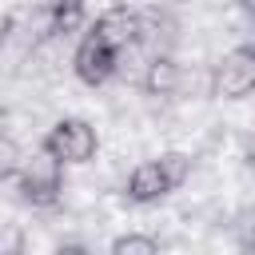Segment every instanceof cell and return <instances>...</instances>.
Returning a JSON list of instances; mask_svg holds the SVG:
<instances>
[{
    "mask_svg": "<svg viewBox=\"0 0 255 255\" xmlns=\"http://www.w3.org/2000/svg\"><path fill=\"white\" fill-rule=\"evenodd\" d=\"M195 159L187 151H163L155 159H143L128 171V183H124V199L135 203V207H151L159 199H167L171 191H179L191 175Z\"/></svg>",
    "mask_w": 255,
    "mask_h": 255,
    "instance_id": "obj_1",
    "label": "cell"
},
{
    "mask_svg": "<svg viewBox=\"0 0 255 255\" xmlns=\"http://www.w3.org/2000/svg\"><path fill=\"white\" fill-rule=\"evenodd\" d=\"M20 163H24L20 147H16V143H12L8 135H0V183H4V179H16Z\"/></svg>",
    "mask_w": 255,
    "mask_h": 255,
    "instance_id": "obj_10",
    "label": "cell"
},
{
    "mask_svg": "<svg viewBox=\"0 0 255 255\" xmlns=\"http://www.w3.org/2000/svg\"><path fill=\"white\" fill-rule=\"evenodd\" d=\"M243 159H247V167L255 171V131L247 135V143H243Z\"/></svg>",
    "mask_w": 255,
    "mask_h": 255,
    "instance_id": "obj_13",
    "label": "cell"
},
{
    "mask_svg": "<svg viewBox=\"0 0 255 255\" xmlns=\"http://www.w3.org/2000/svg\"><path fill=\"white\" fill-rule=\"evenodd\" d=\"M211 96L215 100H247V96H255V44H235L215 60Z\"/></svg>",
    "mask_w": 255,
    "mask_h": 255,
    "instance_id": "obj_4",
    "label": "cell"
},
{
    "mask_svg": "<svg viewBox=\"0 0 255 255\" xmlns=\"http://www.w3.org/2000/svg\"><path fill=\"white\" fill-rule=\"evenodd\" d=\"M0 255H24V235L16 227H4L0 231Z\"/></svg>",
    "mask_w": 255,
    "mask_h": 255,
    "instance_id": "obj_11",
    "label": "cell"
},
{
    "mask_svg": "<svg viewBox=\"0 0 255 255\" xmlns=\"http://www.w3.org/2000/svg\"><path fill=\"white\" fill-rule=\"evenodd\" d=\"M16 187H20L24 203L56 207L64 199V163L52 159L48 151H32V155H24V163L16 171Z\"/></svg>",
    "mask_w": 255,
    "mask_h": 255,
    "instance_id": "obj_3",
    "label": "cell"
},
{
    "mask_svg": "<svg viewBox=\"0 0 255 255\" xmlns=\"http://www.w3.org/2000/svg\"><path fill=\"white\" fill-rule=\"evenodd\" d=\"M40 151H48L52 159H60L64 167L92 163L96 151H100V131H96L84 116H64V120H56V124L44 131Z\"/></svg>",
    "mask_w": 255,
    "mask_h": 255,
    "instance_id": "obj_2",
    "label": "cell"
},
{
    "mask_svg": "<svg viewBox=\"0 0 255 255\" xmlns=\"http://www.w3.org/2000/svg\"><path fill=\"white\" fill-rule=\"evenodd\" d=\"M52 255H92V251H88L84 243H60V247H56Z\"/></svg>",
    "mask_w": 255,
    "mask_h": 255,
    "instance_id": "obj_12",
    "label": "cell"
},
{
    "mask_svg": "<svg viewBox=\"0 0 255 255\" xmlns=\"http://www.w3.org/2000/svg\"><path fill=\"white\" fill-rule=\"evenodd\" d=\"M72 72H76V80H80V84L100 88V84H108V80L120 72V52H116V48H108L100 36L84 32V36H80V44H76V52H72Z\"/></svg>",
    "mask_w": 255,
    "mask_h": 255,
    "instance_id": "obj_5",
    "label": "cell"
},
{
    "mask_svg": "<svg viewBox=\"0 0 255 255\" xmlns=\"http://www.w3.org/2000/svg\"><path fill=\"white\" fill-rule=\"evenodd\" d=\"M235 8H239V12H243L251 24H255V0H235Z\"/></svg>",
    "mask_w": 255,
    "mask_h": 255,
    "instance_id": "obj_15",
    "label": "cell"
},
{
    "mask_svg": "<svg viewBox=\"0 0 255 255\" xmlns=\"http://www.w3.org/2000/svg\"><path fill=\"white\" fill-rule=\"evenodd\" d=\"M12 28H16V20H12L8 12H0V44L8 40V32H12Z\"/></svg>",
    "mask_w": 255,
    "mask_h": 255,
    "instance_id": "obj_14",
    "label": "cell"
},
{
    "mask_svg": "<svg viewBox=\"0 0 255 255\" xmlns=\"http://www.w3.org/2000/svg\"><path fill=\"white\" fill-rule=\"evenodd\" d=\"M92 36H100L108 48H116L120 56L131 48V44H139V32H143V24H139V12L135 8H128V4H112V8H104L96 20H92V28H88Z\"/></svg>",
    "mask_w": 255,
    "mask_h": 255,
    "instance_id": "obj_6",
    "label": "cell"
},
{
    "mask_svg": "<svg viewBox=\"0 0 255 255\" xmlns=\"http://www.w3.org/2000/svg\"><path fill=\"white\" fill-rule=\"evenodd\" d=\"M88 24L84 0H52L44 8V32L40 36H76Z\"/></svg>",
    "mask_w": 255,
    "mask_h": 255,
    "instance_id": "obj_7",
    "label": "cell"
},
{
    "mask_svg": "<svg viewBox=\"0 0 255 255\" xmlns=\"http://www.w3.org/2000/svg\"><path fill=\"white\" fill-rule=\"evenodd\" d=\"M112 255H159V243L143 231H124V235H116Z\"/></svg>",
    "mask_w": 255,
    "mask_h": 255,
    "instance_id": "obj_9",
    "label": "cell"
},
{
    "mask_svg": "<svg viewBox=\"0 0 255 255\" xmlns=\"http://www.w3.org/2000/svg\"><path fill=\"white\" fill-rule=\"evenodd\" d=\"M183 84V68L171 56H151L147 72H143V92L147 96H175Z\"/></svg>",
    "mask_w": 255,
    "mask_h": 255,
    "instance_id": "obj_8",
    "label": "cell"
}]
</instances>
